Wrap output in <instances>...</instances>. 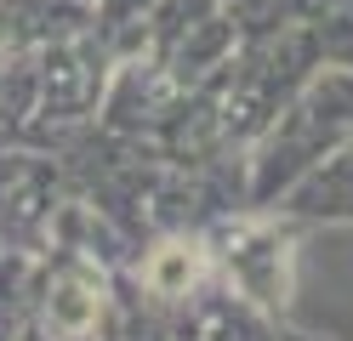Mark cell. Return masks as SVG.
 <instances>
[{
	"mask_svg": "<svg viewBox=\"0 0 353 341\" xmlns=\"http://www.w3.org/2000/svg\"><path fill=\"white\" fill-rule=\"evenodd\" d=\"M188 279V256H160V267H154V285L160 290H176Z\"/></svg>",
	"mask_w": 353,
	"mask_h": 341,
	"instance_id": "1",
	"label": "cell"
}]
</instances>
